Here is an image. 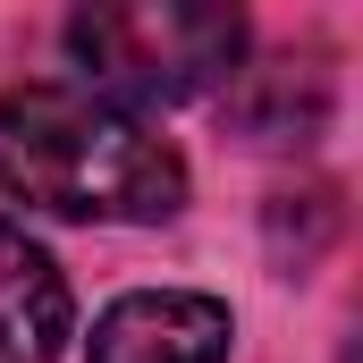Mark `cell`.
Listing matches in <instances>:
<instances>
[{
	"instance_id": "4",
	"label": "cell",
	"mask_w": 363,
	"mask_h": 363,
	"mask_svg": "<svg viewBox=\"0 0 363 363\" xmlns=\"http://www.w3.org/2000/svg\"><path fill=\"white\" fill-rule=\"evenodd\" d=\"M60 347H68V279L17 220H0V363H60Z\"/></svg>"
},
{
	"instance_id": "1",
	"label": "cell",
	"mask_w": 363,
	"mask_h": 363,
	"mask_svg": "<svg viewBox=\"0 0 363 363\" xmlns=\"http://www.w3.org/2000/svg\"><path fill=\"white\" fill-rule=\"evenodd\" d=\"M0 194L60 220H169L186 203V161L118 101L77 85L0 93Z\"/></svg>"
},
{
	"instance_id": "2",
	"label": "cell",
	"mask_w": 363,
	"mask_h": 363,
	"mask_svg": "<svg viewBox=\"0 0 363 363\" xmlns=\"http://www.w3.org/2000/svg\"><path fill=\"white\" fill-rule=\"evenodd\" d=\"M68 51L101 101H186L237 77L245 17L211 0H93L68 17Z\"/></svg>"
},
{
	"instance_id": "3",
	"label": "cell",
	"mask_w": 363,
	"mask_h": 363,
	"mask_svg": "<svg viewBox=\"0 0 363 363\" xmlns=\"http://www.w3.org/2000/svg\"><path fill=\"white\" fill-rule=\"evenodd\" d=\"M228 338H237V321H228L220 296L144 287V296H118L93 321L85 363H228Z\"/></svg>"
}]
</instances>
